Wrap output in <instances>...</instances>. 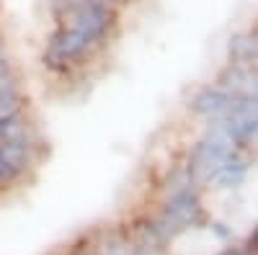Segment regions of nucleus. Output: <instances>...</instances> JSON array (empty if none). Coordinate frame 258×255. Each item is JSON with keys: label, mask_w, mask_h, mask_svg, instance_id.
Returning a JSON list of instances; mask_svg holds the SVG:
<instances>
[{"label": "nucleus", "mask_w": 258, "mask_h": 255, "mask_svg": "<svg viewBox=\"0 0 258 255\" xmlns=\"http://www.w3.org/2000/svg\"><path fill=\"white\" fill-rule=\"evenodd\" d=\"M101 52L68 24H52L39 44V67L54 80H73L83 75Z\"/></svg>", "instance_id": "f257e3e1"}, {"label": "nucleus", "mask_w": 258, "mask_h": 255, "mask_svg": "<svg viewBox=\"0 0 258 255\" xmlns=\"http://www.w3.org/2000/svg\"><path fill=\"white\" fill-rule=\"evenodd\" d=\"M248 170H250V160H248L245 150H235L232 147L227 160L217 170V176L212 178V183L217 188H238L248 178Z\"/></svg>", "instance_id": "423d86ee"}, {"label": "nucleus", "mask_w": 258, "mask_h": 255, "mask_svg": "<svg viewBox=\"0 0 258 255\" xmlns=\"http://www.w3.org/2000/svg\"><path fill=\"white\" fill-rule=\"evenodd\" d=\"M227 62L243 67H258V34L238 31L227 39Z\"/></svg>", "instance_id": "0eeeda50"}, {"label": "nucleus", "mask_w": 258, "mask_h": 255, "mask_svg": "<svg viewBox=\"0 0 258 255\" xmlns=\"http://www.w3.org/2000/svg\"><path fill=\"white\" fill-rule=\"evenodd\" d=\"M245 250H248V252H253V255H258V227L248 235V245H245Z\"/></svg>", "instance_id": "6e6552de"}, {"label": "nucleus", "mask_w": 258, "mask_h": 255, "mask_svg": "<svg viewBox=\"0 0 258 255\" xmlns=\"http://www.w3.org/2000/svg\"><path fill=\"white\" fill-rule=\"evenodd\" d=\"M121 16H124L121 8L88 0V3H83L80 8H75L64 21H59V24H68L75 31H80L103 54V52H109V47L121 34Z\"/></svg>", "instance_id": "f03ea898"}, {"label": "nucleus", "mask_w": 258, "mask_h": 255, "mask_svg": "<svg viewBox=\"0 0 258 255\" xmlns=\"http://www.w3.org/2000/svg\"><path fill=\"white\" fill-rule=\"evenodd\" d=\"M39 116L34 114L31 103L29 106H21V109L6 111L0 114V142H13V139H29L41 134Z\"/></svg>", "instance_id": "39448f33"}, {"label": "nucleus", "mask_w": 258, "mask_h": 255, "mask_svg": "<svg viewBox=\"0 0 258 255\" xmlns=\"http://www.w3.org/2000/svg\"><path fill=\"white\" fill-rule=\"evenodd\" d=\"M230 150H232V144H230V139L225 134L204 129V134L199 139H194L188 144L186 155H183V165L188 170L191 181L197 186L212 183V178L217 176V170L227 160Z\"/></svg>", "instance_id": "7ed1b4c3"}, {"label": "nucleus", "mask_w": 258, "mask_h": 255, "mask_svg": "<svg viewBox=\"0 0 258 255\" xmlns=\"http://www.w3.org/2000/svg\"><path fill=\"white\" fill-rule=\"evenodd\" d=\"M255 142H258V134H255Z\"/></svg>", "instance_id": "1a4fd4ad"}, {"label": "nucleus", "mask_w": 258, "mask_h": 255, "mask_svg": "<svg viewBox=\"0 0 258 255\" xmlns=\"http://www.w3.org/2000/svg\"><path fill=\"white\" fill-rule=\"evenodd\" d=\"M232 98H235V96L227 93L222 85L207 82V85H199V88L188 96L186 111H188V116H194L197 121H202L204 126H212L214 121H220V119L227 114Z\"/></svg>", "instance_id": "20e7f679"}]
</instances>
